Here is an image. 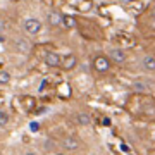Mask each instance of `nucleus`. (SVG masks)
<instances>
[{"mask_svg":"<svg viewBox=\"0 0 155 155\" xmlns=\"http://www.w3.org/2000/svg\"><path fill=\"white\" fill-rule=\"evenodd\" d=\"M150 21H152V24H155V5L150 9Z\"/></svg>","mask_w":155,"mask_h":155,"instance_id":"16","label":"nucleus"},{"mask_svg":"<svg viewBox=\"0 0 155 155\" xmlns=\"http://www.w3.org/2000/svg\"><path fill=\"white\" fill-rule=\"evenodd\" d=\"M141 66H143L145 71L155 72V55H143V59H141Z\"/></svg>","mask_w":155,"mask_h":155,"instance_id":"9","label":"nucleus"},{"mask_svg":"<svg viewBox=\"0 0 155 155\" xmlns=\"http://www.w3.org/2000/svg\"><path fill=\"white\" fill-rule=\"evenodd\" d=\"M91 69H93L97 74H100V76H104V74H107V72H110L112 62H110V59H109V55H104V54H97V55H93V59H91Z\"/></svg>","mask_w":155,"mask_h":155,"instance_id":"2","label":"nucleus"},{"mask_svg":"<svg viewBox=\"0 0 155 155\" xmlns=\"http://www.w3.org/2000/svg\"><path fill=\"white\" fill-rule=\"evenodd\" d=\"M78 66V57L74 54H67V55L62 57V64H61V69L64 71H71Z\"/></svg>","mask_w":155,"mask_h":155,"instance_id":"8","label":"nucleus"},{"mask_svg":"<svg viewBox=\"0 0 155 155\" xmlns=\"http://www.w3.org/2000/svg\"><path fill=\"white\" fill-rule=\"evenodd\" d=\"M0 83L2 84L11 83V72L7 71V69H2V72H0Z\"/></svg>","mask_w":155,"mask_h":155,"instance_id":"12","label":"nucleus"},{"mask_svg":"<svg viewBox=\"0 0 155 155\" xmlns=\"http://www.w3.org/2000/svg\"><path fill=\"white\" fill-rule=\"evenodd\" d=\"M31 127H33L31 131H38V124H31Z\"/></svg>","mask_w":155,"mask_h":155,"instance_id":"17","label":"nucleus"},{"mask_svg":"<svg viewBox=\"0 0 155 155\" xmlns=\"http://www.w3.org/2000/svg\"><path fill=\"white\" fill-rule=\"evenodd\" d=\"M133 88H134V91H136V93H138V91H140V93H143L145 88H147V84H145L143 81H136V83L133 84Z\"/></svg>","mask_w":155,"mask_h":155,"instance_id":"13","label":"nucleus"},{"mask_svg":"<svg viewBox=\"0 0 155 155\" xmlns=\"http://www.w3.org/2000/svg\"><path fill=\"white\" fill-rule=\"evenodd\" d=\"M21 26H22V31L26 35H29V36H36V35L41 31V28H43L41 21L36 19V17H26V19L22 21Z\"/></svg>","mask_w":155,"mask_h":155,"instance_id":"3","label":"nucleus"},{"mask_svg":"<svg viewBox=\"0 0 155 155\" xmlns=\"http://www.w3.org/2000/svg\"><path fill=\"white\" fill-rule=\"evenodd\" d=\"M126 110L134 119L155 122V98L147 93H134L127 98Z\"/></svg>","mask_w":155,"mask_h":155,"instance_id":"1","label":"nucleus"},{"mask_svg":"<svg viewBox=\"0 0 155 155\" xmlns=\"http://www.w3.org/2000/svg\"><path fill=\"white\" fill-rule=\"evenodd\" d=\"M76 122L81 124V126H88V124H91V116L88 112H79L76 116Z\"/></svg>","mask_w":155,"mask_h":155,"instance_id":"11","label":"nucleus"},{"mask_svg":"<svg viewBox=\"0 0 155 155\" xmlns=\"http://www.w3.org/2000/svg\"><path fill=\"white\" fill-rule=\"evenodd\" d=\"M76 17H69V16H64V24H66L67 28H74L76 26V21H74Z\"/></svg>","mask_w":155,"mask_h":155,"instance_id":"14","label":"nucleus"},{"mask_svg":"<svg viewBox=\"0 0 155 155\" xmlns=\"http://www.w3.org/2000/svg\"><path fill=\"white\" fill-rule=\"evenodd\" d=\"M47 24L52 26V28L62 26V24H64V16H62L61 12H57V11H50L48 14H47Z\"/></svg>","mask_w":155,"mask_h":155,"instance_id":"7","label":"nucleus"},{"mask_svg":"<svg viewBox=\"0 0 155 155\" xmlns=\"http://www.w3.org/2000/svg\"><path fill=\"white\" fill-rule=\"evenodd\" d=\"M61 147L67 152H76L79 147H81V141L76 138V136H66V138L61 140Z\"/></svg>","mask_w":155,"mask_h":155,"instance_id":"6","label":"nucleus"},{"mask_svg":"<svg viewBox=\"0 0 155 155\" xmlns=\"http://www.w3.org/2000/svg\"><path fill=\"white\" fill-rule=\"evenodd\" d=\"M43 62L48 67H61L62 64V55H59L54 50H47L43 54Z\"/></svg>","mask_w":155,"mask_h":155,"instance_id":"5","label":"nucleus"},{"mask_svg":"<svg viewBox=\"0 0 155 155\" xmlns=\"http://www.w3.org/2000/svg\"><path fill=\"white\" fill-rule=\"evenodd\" d=\"M24 155H38V153H35V152H26Z\"/></svg>","mask_w":155,"mask_h":155,"instance_id":"18","label":"nucleus"},{"mask_svg":"<svg viewBox=\"0 0 155 155\" xmlns=\"http://www.w3.org/2000/svg\"><path fill=\"white\" fill-rule=\"evenodd\" d=\"M14 47H16L17 52H22V54H26V52H29V43L26 41V40H22V38H17L14 40Z\"/></svg>","mask_w":155,"mask_h":155,"instance_id":"10","label":"nucleus"},{"mask_svg":"<svg viewBox=\"0 0 155 155\" xmlns=\"http://www.w3.org/2000/svg\"><path fill=\"white\" fill-rule=\"evenodd\" d=\"M152 155H155V152H153V153H152Z\"/></svg>","mask_w":155,"mask_h":155,"instance_id":"19","label":"nucleus"},{"mask_svg":"<svg viewBox=\"0 0 155 155\" xmlns=\"http://www.w3.org/2000/svg\"><path fill=\"white\" fill-rule=\"evenodd\" d=\"M7 124H9V114H7V112H2V114H0V126L5 127Z\"/></svg>","mask_w":155,"mask_h":155,"instance_id":"15","label":"nucleus"},{"mask_svg":"<svg viewBox=\"0 0 155 155\" xmlns=\"http://www.w3.org/2000/svg\"><path fill=\"white\" fill-rule=\"evenodd\" d=\"M107 55H109V59H110L112 64H117V66H122V64L126 62V59H127L126 52H124L122 48H119V47H114V48H110Z\"/></svg>","mask_w":155,"mask_h":155,"instance_id":"4","label":"nucleus"}]
</instances>
